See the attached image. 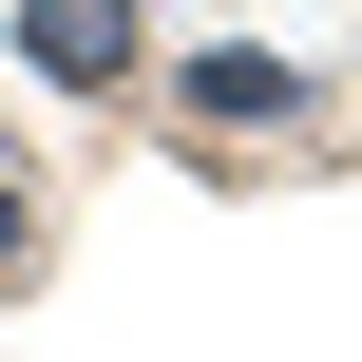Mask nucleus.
Returning <instances> with one entry per match:
<instances>
[{
	"label": "nucleus",
	"instance_id": "1",
	"mask_svg": "<svg viewBox=\"0 0 362 362\" xmlns=\"http://www.w3.org/2000/svg\"><path fill=\"white\" fill-rule=\"evenodd\" d=\"M38 76H134V0H38Z\"/></svg>",
	"mask_w": 362,
	"mask_h": 362
},
{
	"label": "nucleus",
	"instance_id": "2",
	"mask_svg": "<svg viewBox=\"0 0 362 362\" xmlns=\"http://www.w3.org/2000/svg\"><path fill=\"white\" fill-rule=\"evenodd\" d=\"M0 267H19V191H0Z\"/></svg>",
	"mask_w": 362,
	"mask_h": 362
}]
</instances>
